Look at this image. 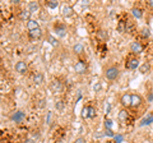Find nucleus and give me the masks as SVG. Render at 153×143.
<instances>
[{
  "mask_svg": "<svg viewBox=\"0 0 153 143\" xmlns=\"http://www.w3.org/2000/svg\"><path fill=\"white\" fill-rule=\"evenodd\" d=\"M142 104H143V98H142L140 95L131 93V107L138 109V107L142 106Z\"/></svg>",
  "mask_w": 153,
  "mask_h": 143,
  "instance_id": "1a4fd4ad",
  "label": "nucleus"
},
{
  "mask_svg": "<svg viewBox=\"0 0 153 143\" xmlns=\"http://www.w3.org/2000/svg\"><path fill=\"white\" fill-rule=\"evenodd\" d=\"M131 14L135 19H140V18L143 17V9L140 7H137V5L131 8Z\"/></svg>",
  "mask_w": 153,
  "mask_h": 143,
  "instance_id": "4468645a",
  "label": "nucleus"
},
{
  "mask_svg": "<svg viewBox=\"0 0 153 143\" xmlns=\"http://www.w3.org/2000/svg\"><path fill=\"white\" fill-rule=\"evenodd\" d=\"M61 14H63V17L65 18H69L74 14V9L71 5H69V4H66V5L63 7V9H61Z\"/></svg>",
  "mask_w": 153,
  "mask_h": 143,
  "instance_id": "9b49d317",
  "label": "nucleus"
},
{
  "mask_svg": "<svg viewBox=\"0 0 153 143\" xmlns=\"http://www.w3.org/2000/svg\"><path fill=\"white\" fill-rule=\"evenodd\" d=\"M42 82H44V74L40 73V72L35 73V75H33V83H35L36 86H38V84H41Z\"/></svg>",
  "mask_w": 153,
  "mask_h": 143,
  "instance_id": "aec40b11",
  "label": "nucleus"
},
{
  "mask_svg": "<svg viewBox=\"0 0 153 143\" xmlns=\"http://www.w3.org/2000/svg\"><path fill=\"white\" fill-rule=\"evenodd\" d=\"M42 35H44V33H42L41 28H37V30H33V31L28 32V36H30L32 40H40L42 37Z\"/></svg>",
  "mask_w": 153,
  "mask_h": 143,
  "instance_id": "ddd939ff",
  "label": "nucleus"
},
{
  "mask_svg": "<svg viewBox=\"0 0 153 143\" xmlns=\"http://www.w3.org/2000/svg\"><path fill=\"white\" fill-rule=\"evenodd\" d=\"M103 75H105V78H106L107 80L114 82V80H116L119 78V75H120V69H119L116 65H110V66H107V68L105 69Z\"/></svg>",
  "mask_w": 153,
  "mask_h": 143,
  "instance_id": "f257e3e1",
  "label": "nucleus"
},
{
  "mask_svg": "<svg viewBox=\"0 0 153 143\" xmlns=\"http://www.w3.org/2000/svg\"><path fill=\"white\" fill-rule=\"evenodd\" d=\"M147 7L153 9V0H148V1H147Z\"/></svg>",
  "mask_w": 153,
  "mask_h": 143,
  "instance_id": "c756f323",
  "label": "nucleus"
},
{
  "mask_svg": "<svg viewBox=\"0 0 153 143\" xmlns=\"http://www.w3.org/2000/svg\"><path fill=\"white\" fill-rule=\"evenodd\" d=\"M22 143H26V142H22Z\"/></svg>",
  "mask_w": 153,
  "mask_h": 143,
  "instance_id": "72a5a7b5",
  "label": "nucleus"
},
{
  "mask_svg": "<svg viewBox=\"0 0 153 143\" xmlns=\"http://www.w3.org/2000/svg\"><path fill=\"white\" fill-rule=\"evenodd\" d=\"M143 50H144V46H143V44L140 41H133L130 44V51L133 55H139L143 52Z\"/></svg>",
  "mask_w": 153,
  "mask_h": 143,
  "instance_id": "7ed1b4c3",
  "label": "nucleus"
},
{
  "mask_svg": "<svg viewBox=\"0 0 153 143\" xmlns=\"http://www.w3.org/2000/svg\"><path fill=\"white\" fill-rule=\"evenodd\" d=\"M100 36H102L105 40H107V39H108V35L106 33V31H100Z\"/></svg>",
  "mask_w": 153,
  "mask_h": 143,
  "instance_id": "c85d7f7f",
  "label": "nucleus"
},
{
  "mask_svg": "<svg viewBox=\"0 0 153 143\" xmlns=\"http://www.w3.org/2000/svg\"><path fill=\"white\" fill-rule=\"evenodd\" d=\"M55 107H56V110H63L64 109V101H61V100L56 101L55 102Z\"/></svg>",
  "mask_w": 153,
  "mask_h": 143,
  "instance_id": "a878e982",
  "label": "nucleus"
},
{
  "mask_svg": "<svg viewBox=\"0 0 153 143\" xmlns=\"http://www.w3.org/2000/svg\"><path fill=\"white\" fill-rule=\"evenodd\" d=\"M25 112L23 111H16V112H13L12 114V116H10V119L13 121H17V123H19V121H22L23 119H25Z\"/></svg>",
  "mask_w": 153,
  "mask_h": 143,
  "instance_id": "2eb2a0df",
  "label": "nucleus"
},
{
  "mask_svg": "<svg viewBox=\"0 0 153 143\" xmlns=\"http://www.w3.org/2000/svg\"><path fill=\"white\" fill-rule=\"evenodd\" d=\"M106 123V127H108V128H111V120H106L105 121Z\"/></svg>",
  "mask_w": 153,
  "mask_h": 143,
  "instance_id": "2f4dec72",
  "label": "nucleus"
},
{
  "mask_svg": "<svg viewBox=\"0 0 153 143\" xmlns=\"http://www.w3.org/2000/svg\"><path fill=\"white\" fill-rule=\"evenodd\" d=\"M140 66V60L138 58L137 55H133L130 54L126 58L125 60V68L129 69V70H135V69H139Z\"/></svg>",
  "mask_w": 153,
  "mask_h": 143,
  "instance_id": "f03ea898",
  "label": "nucleus"
},
{
  "mask_svg": "<svg viewBox=\"0 0 153 143\" xmlns=\"http://www.w3.org/2000/svg\"><path fill=\"white\" fill-rule=\"evenodd\" d=\"M49 42L52 46H57V45H59V41H57L55 37H52V36H49Z\"/></svg>",
  "mask_w": 153,
  "mask_h": 143,
  "instance_id": "bb28decb",
  "label": "nucleus"
},
{
  "mask_svg": "<svg viewBox=\"0 0 153 143\" xmlns=\"http://www.w3.org/2000/svg\"><path fill=\"white\" fill-rule=\"evenodd\" d=\"M37 28H40V23H38L36 19H31L30 22H27V30H28V32L33 31V30H37Z\"/></svg>",
  "mask_w": 153,
  "mask_h": 143,
  "instance_id": "6ab92c4d",
  "label": "nucleus"
},
{
  "mask_svg": "<svg viewBox=\"0 0 153 143\" xmlns=\"http://www.w3.org/2000/svg\"><path fill=\"white\" fill-rule=\"evenodd\" d=\"M41 9V5L38 1H31L30 4H28V10H30L31 13H36V12H40Z\"/></svg>",
  "mask_w": 153,
  "mask_h": 143,
  "instance_id": "dca6fc26",
  "label": "nucleus"
},
{
  "mask_svg": "<svg viewBox=\"0 0 153 143\" xmlns=\"http://www.w3.org/2000/svg\"><path fill=\"white\" fill-rule=\"evenodd\" d=\"M129 116H130V114H129L128 109H124V107H123L121 110L119 111V114H117V118H119V120H120V121H123V123L128 121Z\"/></svg>",
  "mask_w": 153,
  "mask_h": 143,
  "instance_id": "f8f14e48",
  "label": "nucleus"
},
{
  "mask_svg": "<svg viewBox=\"0 0 153 143\" xmlns=\"http://www.w3.org/2000/svg\"><path fill=\"white\" fill-rule=\"evenodd\" d=\"M74 143H87V141H85L83 137H79V138H76V139L74 141Z\"/></svg>",
  "mask_w": 153,
  "mask_h": 143,
  "instance_id": "cd10ccee",
  "label": "nucleus"
},
{
  "mask_svg": "<svg viewBox=\"0 0 153 143\" xmlns=\"http://www.w3.org/2000/svg\"><path fill=\"white\" fill-rule=\"evenodd\" d=\"M87 63L84 60H78L76 63L74 64V70L76 74H84L87 72Z\"/></svg>",
  "mask_w": 153,
  "mask_h": 143,
  "instance_id": "39448f33",
  "label": "nucleus"
},
{
  "mask_svg": "<svg viewBox=\"0 0 153 143\" xmlns=\"http://www.w3.org/2000/svg\"><path fill=\"white\" fill-rule=\"evenodd\" d=\"M151 70V64L148 63V61H146V63H142L140 66H139V72L142 74H147L148 72Z\"/></svg>",
  "mask_w": 153,
  "mask_h": 143,
  "instance_id": "412c9836",
  "label": "nucleus"
},
{
  "mask_svg": "<svg viewBox=\"0 0 153 143\" xmlns=\"http://www.w3.org/2000/svg\"><path fill=\"white\" fill-rule=\"evenodd\" d=\"M134 31H135V23H134L133 21H126V32L129 33H133Z\"/></svg>",
  "mask_w": 153,
  "mask_h": 143,
  "instance_id": "5701e85b",
  "label": "nucleus"
},
{
  "mask_svg": "<svg viewBox=\"0 0 153 143\" xmlns=\"http://www.w3.org/2000/svg\"><path fill=\"white\" fill-rule=\"evenodd\" d=\"M50 89L54 93H59L63 91V83H61V80L59 78H54L50 82Z\"/></svg>",
  "mask_w": 153,
  "mask_h": 143,
  "instance_id": "20e7f679",
  "label": "nucleus"
},
{
  "mask_svg": "<svg viewBox=\"0 0 153 143\" xmlns=\"http://www.w3.org/2000/svg\"><path fill=\"white\" fill-rule=\"evenodd\" d=\"M100 89H101V84H100V83L96 84V86H94V91L97 92V91H100Z\"/></svg>",
  "mask_w": 153,
  "mask_h": 143,
  "instance_id": "7c9ffc66",
  "label": "nucleus"
},
{
  "mask_svg": "<svg viewBox=\"0 0 153 143\" xmlns=\"http://www.w3.org/2000/svg\"><path fill=\"white\" fill-rule=\"evenodd\" d=\"M97 112H96V109L93 106H88V119H94Z\"/></svg>",
  "mask_w": 153,
  "mask_h": 143,
  "instance_id": "393cba45",
  "label": "nucleus"
},
{
  "mask_svg": "<svg viewBox=\"0 0 153 143\" xmlns=\"http://www.w3.org/2000/svg\"><path fill=\"white\" fill-rule=\"evenodd\" d=\"M116 31L119 33H126V21H119L116 26Z\"/></svg>",
  "mask_w": 153,
  "mask_h": 143,
  "instance_id": "f3484780",
  "label": "nucleus"
},
{
  "mask_svg": "<svg viewBox=\"0 0 153 143\" xmlns=\"http://www.w3.org/2000/svg\"><path fill=\"white\" fill-rule=\"evenodd\" d=\"M54 31L59 37H65L66 33H68L66 26L63 25V23H56V25H54Z\"/></svg>",
  "mask_w": 153,
  "mask_h": 143,
  "instance_id": "423d86ee",
  "label": "nucleus"
},
{
  "mask_svg": "<svg viewBox=\"0 0 153 143\" xmlns=\"http://www.w3.org/2000/svg\"><path fill=\"white\" fill-rule=\"evenodd\" d=\"M73 52H74L75 55H78V56L83 55L84 54V46L82 44H75L73 46Z\"/></svg>",
  "mask_w": 153,
  "mask_h": 143,
  "instance_id": "a211bd4d",
  "label": "nucleus"
},
{
  "mask_svg": "<svg viewBox=\"0 0 153 143\" xmlns=\"http://www.w3.org/2000/svg\"><path fill=\"white\" fill-rule=\"evenodd\" d=\"M46 7L50 8V9H56L59 7V3L56 1V0H47L46 1Z\"/></svg>",
  "mask_w": 153,
  "mask_h": 143,
  "instance_id": "b1692460",
  "label": "nucleus"
},
{
  "mask_svg": "<svg viewBox=\"0 0 153 143\" xmlns=\"http://www.w3.org/2000/svg\"><path fill=\"white\" fill-rule=\"evenodd\" d=\"M120 102H121L124 109L131 107V93H129V92L123 93L121 97H120Z\"/></svg>",
  "mask_w": 153,
  "mask_h": 143,
  "instance_id": "0eeeda50",
  "label": "nucleus"
},
{
  "mask_svg": "<svg viewBox=\"0 0 153 143\" xmlns=\"http://www.w3.org/2000/svg\"><path fill=\"white\" fill-rule=\"evenodd\" d=\"M31 12L28 10V9H23V10L19 12L18 14V18L21 19L22 22H30L31 21Z\"/></svg>",
  "mask_w": 153,
  "mask_h": 143,
  "instance_id": "9d476101",
  "label": "nucleus"
},
{
  "mask_svg": "<svg viewBox=\"0 0 153 143\" xmlns=\"http://www.w3.org/2000/svg\"><path fill=\"white\" fill-rule=\"evenodd\" d=\"M25 142L26 143H35V141H33V139H26Z\"/></svg>",
  "mask_w": 153,
  "mask_h": 143,
  "instance_id": "473e14b6",
  "label": "nucleus"
},
{
  "mask_svg": "<svg viewBox=\"0 0 153 143\" xmlns=\"http://www.w3.org/2000/svg\"><path fill=\"white\" fill-rule=\"evenodd\" d=\"M14 69H16L17 73L19 74H27V72H28V64L26 63V61H18V63H16V66H14Z\"/></svg>",
  "mask_w": 153,
  "mask_h": 143,
  "instance_id": "6e6552de",
  "label": "nucleus"
},
{
  "mask_svg": "<svg viewBox=\"0 0 153 143\" xmlns=\"http://www.w3.org/2000/svg\"><path fill=\"white\" fill-rule=\"evenodd\" d=\"M139 36L142 37V39H144V40L149 39V36H151V31H149V28H148V27H143L142 30H140V32H139Z\"/></svg>",
  "mask_w": 153,
  "mask_h": 143,
  "instance_id": "4be33fe9",
  "label": "nucleus"
}]
</instances>
